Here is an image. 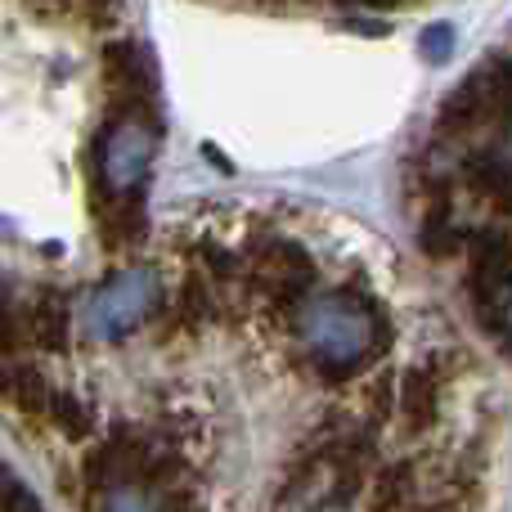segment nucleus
<instances>
[{
	"label": "nucleus",
	"instance_id": "1",
	"mask_svg": "<svg viewBox=\"0 0 512 512\" xmlns=\"http://www.w3.org/2000/svg\"><path fill=\"white\" fill-rule=\"evenodd\" d=\"M54 391L59 387L45 378V369L32 360V355L0 360V400H5L18 418H27V423H45Z\"/></svg>",
	"mask_w": 512,
	"mask_h": 512
},
{
	"label": "nucleus",
	"instance_id": "2",
	"mask_svg": "<svg viewBox=\"0 0 512 512\" xmlns=\"http://www.w3.org/2000/svg\"><path fill=\"white\" fill-rule=\"evenodd\" d=\"M72 342V306L68 292L36 288L27 297V346L41 355H63Z\"/></svg>",
	"mask_w": 512,
	"mask_h": 512
},
{
	"label": "nucleus",
	"instance_id": "3",
	"mask_svg": "<svg viewBox=\"0 0 512 512\" xmlns=\"http://www.w3.org/2000/svg\"><path fill=\"white\" fill-rule=\"evenodd\" d=\"M45 427H54L63 441H90L95 436V405L86 396H77V391H54Z\"/></svg>",
	"mask_w": 512,
	"mask_h": 512
},
{
	"label": "nucleus",
	"instance_id": "4",
	"mask_svg": "<svg viewBox=\"0 0 512 512\" xmlns=\"http://www.w3.org/2000/svg\"><path fill=\"white\" fill-rule=\"evenodd\" d=\"M468 234L459 221H454V212H427L423 221H418V243H423L427 256H454V252H468Z\"/></svg>",
	"mask_w": 512,
	"mask_h": 512
}]
</instances>
